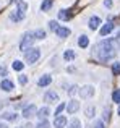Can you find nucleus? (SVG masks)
Instances as JSON below:
<instances>
[{"label":"nucleus","instance_id":"obj_1","mask_svg":"<svg viewBox=\"0 0 120 128\" xmlns=\"http://www.w3.org/2000/svg\"><path fill=\"white\" fill-rule=\"evenodd\" d=\"M115 54H117V41H114V39L101 41L98 44V47H96V55L102 62H107V60L114 58Z\"/></svg>","mask_w":120,"mask_h":128},{"label":"nucleus","instance_id":"obj_2","mask_svg":"<svg viewBox=\"0 0 120 128\" xmlns=\"http://www.w3.org/2000/svg\"><path fill=\"white\" fill-rule=\"evenodd\" d=\"M39 57H41V49H38V47H29L24 52V58L29 65H31V63H36L39 60Z\"/></svg>","mask_w":120,"mask_h":128},{"label":"nucleus","instance_id":"obj_3","mask_svg":"<svg viewBox=\"0 0 120 128\" xmlns=\"http://www.w3.org/2000/svg\"><path fill=\"white\" fill-rule=\"evenodd\" d=\"M32 42H34V36H32V32H24V34H23V38H21V42H20V49H21V52L23 50H28L29 47L32 46Z\"/></svg>","mask_w":120,"mask_h":128},{"label":"nucleus","instance_id":"obj_4","mask_svg":"<svg viewBox=\"0 0 120 128\" xmlns=\"http://www.w3.org/2000/svg\"><path fill=\"white\" fill-rule=\"evenodd\" d=\"M78 94L81 96V99H89V97L94 96V88L89 86V84H86V86H83L81 89L78 91Z\"/></svg>","mask_w":120,"mask_h":128},{"label":"nucleus","instance_id":"obj_5","mask_svg":"<svg viewBox=\"0 0 120 128\" xmlns=\"http://www.w3.org/2000/svg\"><path fill=\"white\" fill-rule=\"evenodd\" d=\"M36 112H38V109H36L34 104H29V106H26L24 109H23V117L24 118H32V117H36Z\"/></svg>","mask_w":120,"mask_h":128},{"label":"nucleus","instance_id":"obj_6","mask_svg":"<svg viewBox=\"0 0 120 128\" xmlns=\"http://www.w3.org/2000/svg\"><path fill=\"white\" fill-rule=\"evenodd\" d=\"M65 109H66V112H68V114H72V115H73V114H76L80 110V102L73 99V100H70V102L66 104Z\"/></svg>","mask_w":120,"mask_h":128},{"label":"nucleus","instance_id":"obj_7","mask_svg":"<svg viewBox=\"0 0 120 128\" xmlns=\"http://www.w3.org/2000/svg\"><path fill=\"white\" fill-rule=\"evenodd\" d=\"M44 100L49 104H54V102H58V94L54 92V91H47L44 94Z\"/></svg>","mask_w":120,"mask_h":128},{"label":"nucleus","instance_id":"obj_8","mask_svg":"<svg viewBox=\"0 0 120 128\" xmlns=\"http://www.w3.org/2000/svg\"><path fill=\"white\" fill-rule=\"evenodd\" d=\"M49 115H50V109H49L47 106H46V107H41V109H38V112H36V117H38L39 120H46Z\"/></svg>","mask_w":120,"mask_h":128},{"label":"nucleus","instance_id":"obj_9","mask_svg":"<svg viewBox=\"0 0 120 128\" xmlns=\"http://www.w3.org/2000/svg\"><path fill=\"white\" fill-rule=\"evenodd\" d=\"M54 126L55 128H65L66 126V117L65 115H57L54 120Z\"/></svg>","mask_w":120,"mask_h":128},{"label":"nucleus","instance_id":"obj_10","mask_svg":"<svg viewBox=\"0 0 120 128\" xmlns=\"http://www.w3.org/2000/svg\"><path fill=\"white\" fill-rule=\"evenodd\" d=\"M89 29H92V31H96V29L99 28V26H101V18H99V16H91V18H89Z\"/></svg>","mask_w":120,"mask_h":128},{"label":"nucleus","instance_id":"obj_11","mask_svg":"<svg viewBox=\"0 0 120 128\" xmlns=\"http://www.w3.org/2000/svg\"><path fill=\"white\" fill-rule=\"evenodd\" d=\"M50 83H52V76H50V75H44V76H41V78H39L38 86L44 88V86H49Z\"/></svg>","mask_w":120,"mask_h":128},{"label":"nucleus","instance_id":"obj_12","mask_svg":"<svg viewBox=\"0 0 120 128\" xmlns=\"http://www.w3.org/2000/svg\"><path fill=\"white\" fill-rule=\"evenodd\" d=\"M0 88H2L3 91H12V89H15V84H13V81H10V80H2Z\"/></svg>","mask_w":120,"mask_h":128},{"label":"nucleus","instance_id":"obj_13","mask_svg":"<svg viewBox=\"0 0 120 128\" xmlns=\"http://www.w3.org/2000/svg\"><path fill=\"white\" fill-rule=\"evenodd\" d=\"M55 34H57L58 36V38H68V36H70V29L68 28H63V26H58V29H57V31H55Z\"/></svg>","mask_w":120,"mask_h":128},{"label":"nucleus","instance_id":"obj_14","mask_svg":"<svg viewBox=\"0 0 120 128\" xmlns=\"http://www.w3.org/2000/svg\"><path fill=\"white\" fill-rule=\"evenodd\" d=\"M112 31H114V24H112V23H107V24H104L101 28V36H107V34H110Z\"/></svg>","mask_w":120,"mask_h":128},{"label":"nucleus","instance_id":"obj_15","mask_svg":"<svg viewBox=\"0 0 120 128\" xmlns=\"http://www.w3.org/2000/svg\"><path fill=\"white\" fill-rule=\"evenodd\" d=\"M16 12H20L21 15H24V12L28 10V5H26V2H23V0H16Z\"/></svg>","mask_w":120,"mask_h":128},{"label":"nucleus","instance_id":"obj_16","mask_svg":"<svg viewBox=\"0 0 120 128\" xmlns=\"http://www.w3.org/2000/svg\"><path fill=\"white\" fill-rule=\"evenodd\" d=\"M84 115L88 117V118H94V115H96V107L94 106H88L84 109Z\"/></svg>","mask_w":120,"mask_h":128},{"label":"nucleus","instance_id":"obj_17","mask_svg":"<svg viewBox=\"0 0 120 128\" xmlns=\"http://www.w3.org/2000/svg\"><path fill=\"white\" fill-rule=\"evenodd\" d=\"M78 46H80V47H83V49H86V47L89 46V39H88V36H80V39H78Z\"/></svg>","mask_w":120,"mask_h":128},{"label":"nucleus","instance_id":"obj_18","mask_svg":"<svg viewBox=\"0 0 120 128\" xmlns=\"http://www.w3.org/2000/svg\"><path fill=\"white\" fill-rule=\"evenodd\" d=\"M23 18H24V15H21L20 12H13L12 15H10V20H12V21H21Z\"/></svg>","mask_w":120,"mask_h":128},{"label":"nucleus","instance_id":"obj_19","mask_svg":"<svg viewBox=\"0 0 120 128\" xmlns=\"http://www.w3.org/2000/svg\"><path fill=\"white\" fill-rule=\"evenodd\" d=\"M3 118L8 120V122H15V120L18 118V115H16V114H13V112H5V114H3Z\"/></svg>","mask_w":120,"mask_h":128},{"label":"nucleus","instance_id":"obj_20","mask_svg":"<svg viewBox=\"0 0 120 128\" xmlns=\"http://www.w3.org/2000/svg\"><path fill=\"white\" fill-rule=\"evenodd\" d=\"M58 18L60 20H70L72 18V13H68V10H60L58 12Z\"/></svg>","mask_w":120,"mask_h":128},{"label":"nucleus","instance_id":"obj_21","mask_svg":"<svg viewBox=\"0 0 120 128\" xmlns=\"http://www.w3.org/2000/svg\"><path fill=\"white\" fill-rule=\"evenodd\" d=\"M50 8H52V0H44L41 5V10L42 12H49Z\"/></svg>","mask_w":120,"mask_h":128},{"label":"nucleus","instance_id":"obj_22","mask_svg":"<svg viewBox=\"0 0 120 128\" xmlns=\"http://www.w3.org/2000/svg\"><path fill=\"white\" fill-rule=\"evenodd\" d=\"M32 36H34V39H44L46 38V31L44 29H36V31L32 32Z\"/></svg>","mask_w":120,"mask_h":128},{"label":"nucleus","instance_id":"obj_23","mask_svg":"<svg viewBox=\"0 0 120 128\" xmlns=\"http://www.w3.org/2000/svg\"><path fill=\"white\" fill-rule=\"evenodd\" d=\"M12 66H13V70H15V72H21V70H23V66H24V63H23V62H20V60H15Z\"/></svg>","mask_w":120,"mask_h":128},{"label":"nucleus","instance_id":"obj_24","mask_svg":"<svg viewBox=\"0 0 120 128\" xmlns=\"http://www.w3.org/2000/svg\"><path fill=\"white\" fill-rule=\"evenodd\" d=\"M34 128H50V123H49L47 118H46V120H41V122H39Z\"/></svg>","mask_w":120,"mask_h":128},{"label":"nucleus","instance_id":"obj_25","mask_svg":"<svg viewBox=\"0 0 120 128\" xmlns=\"http://www.w3.org/2000/svg\"><path fill=\"white\" fill-rule=\"evenodd\" d=\"M68 128H81V122L78 118H73L72 122L68 123Z\"/></svg>","mask_w":120,"mask_h":128},{"label":"nucleus","instance_id":"obj_26","mask_svg":"<svg viewBox=\"0 0 120 128\" xmlns=\"http://www.w3.org/2000/svg\"><path fill=\"white\" fill-rule=\"evenodd\" d=\"M63 58L65 60H73L75 58V52H73V50H65V54H63Z\"/></svg>","mask_w":120,"mask_h":128},{"label":"nucleus","instance_id":"obj_27","mask_svg":"<svg viewBox=\"0 0 120 128\" xmlns=\"http://www.w3.org/2000/svg\"><path fill=\"white\" fill-rule=\"evenodd\" d=\"M65 107H66V104H63V102H60L58 106H57V109H55V117L57 115H60V114L63 112V110H65Z\"/></svg>","mask_w":120,"mask_h":128},{"label":"nucleus","instance_id":"obj_28","mask_svg":"<svg viewBox=\"0 0 120 128\" xmlns=\"http://www.w3.org/2000/svg\"><path fill=\"white\" fill-rule=\"evenodd\" d=\"M112 99H114V102L120 104V89H115L114 92H112Z\"/></svg>","mask_w":120,"mask_h":128},{"label":"nucleus","instance_id":"obj_29","mask_svg":"<svg viewBox=\"0 0 120 128\" xmlns=\"http://www.w3.org/2000/svg\"><path fill=\"white\" fill-rule=\"evenodd\" d=\"M49 29L55 32V31L58 29V23H57V21H54V20H52V21H49Z\"/></svg>","mask_w":120,"mask_h":128},{"label":"nucleus","instance_id":"obj_30","mask_svg":"<svg viewBox=\"0 0 120 128\" xmlns=\"http://www.w3.org/2000/svg\"><path fill=\"white\" fill-rule=\"evenodd\" d=\"M112 72H114V75H120V62H115L112 65Z\"/></svg>","mask_w":120,"mask_h":128},{"label":"nucleus","instance_id":"obj_31","mask_svg":"<svg viewBox=\"0 0 120 128\" xmlns=\"http://www.w3.org/2000/svg\"><path fill=\"white\" fill-rule=\"evenodd\" d=\"M18 81H20V84H26V83H28V76H26V75H20Z\"/></svg>","mask_w":120,"mask_h":128},{"label":"nucleus","instance_id":"obj_32","mask_svg":"<svg viewBox=\"0 0 120 128\" xmlns=\"http://www.w3.org/2000/svg\"><path fill=\"white\" fill-rule=\"evenodd\" d=\"M109 117H110V109H109V107H106V109H104V114H102V118H104V120H109Z\"/></svg>","mask_w":120,"mask_h":128},{"label":"nucleus","instance_id":"obj_33","mask_svg":"<svg viewBox=\"0 0 120 128\" xmlns=\"http://www.w3.org/2000/svg\"><path fill=\"white\" fill-rule=\"evenodd\" d=\"M92 128H106V126H104V122H101V120H96V122H94V126H92Z\"/></svg>","mask_w":120,"mask_h":128},{"label":"nucleus","instance_id":"obj_34","mask_svg":"<svg viewBox=\"0 0 120 128\" xmlns=\"http://www.w3.org/2000/svg\"><path fill=\"white\" fill-rule=\"evenodd\" d=\"M76 92H78V88H76V86H70V89H68L70 96H73V94H76Z\"/></svg>","mask_w":120,"mask_h":128},{"label":"nucleus","instance_id":"obj_35","mask_svg":"<svg viewBox=\"0 0 120 128\" xmlns=\"http://www.w3.org/2000/svg\"><path fill=\"white\" fill-rule=\"evenodd\" d=\"M0 75H2V76H6V68H5V66H0Z\"/></svg>","mask_w":120,"mask_h":128},{"label":"nucleus","instance_id":"obj_36","mask_svg":"<svg viewBox=\"0 0 120 128\" xmlns=\"http://www.w3.org/2000/svg\"><path fill=\"white\" fill-rule=\"evenodd\" d=\"M104 5L107 6V8H110L112 6V0H104Z\"/></svg>","mask_w":120,"mask_h":128},{"label":"nucleus","instance_id":"obj_37","mask_svg":"<svg viewBox=\"0 0 120 128\" xmlns=\"http://www.w3.org/2000/svg\"><path fill=\"white\" fill-rule=\"evenodd\" d=\"M117 112H118V117H120V106H118V110H117Z\"/></svg>","mask_w":120,"mask_h":128},{"label":"nucleus","instance_id":"obj_38","mask_svg":"<svg viewBox=\"0 0 120 128\" xmlns=\"http://www.w3.org/2000/svg\"><path fill=\"white\" fill-rule=\"evenodd\" d=\"M117 39H120V31H118V34H117Z\"/></svg>","mask_w":120,"mask_h":128},{"label":"nucleus","instance_id":"obj_39","mask_svg":"<svg viewBox=\"0 0 120 128\" xmlns=\"http://www.w3.org/2000/svg\"><path fill=\"white\" fill-rule=\"evenodd\" d=\"M18 128H23V126H18Z\"/></svg>","mask_w":120,"mask_h":128}]
</instances>
